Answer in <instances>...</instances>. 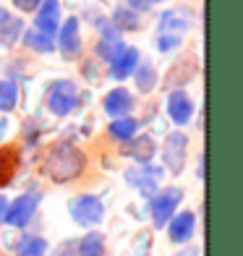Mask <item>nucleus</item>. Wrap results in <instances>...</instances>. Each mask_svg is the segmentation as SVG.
I'll return each instance as SVG.
<instances>
[{
    "instance_id": "obj_1",
    "label": "nucleus",
    "mask_w": 243,
    "mask_h": 256,
    "mask_svg": "<svg viewBox=\"0 0 243 256\" xmlns=\"http://www.w3.org/2000/svg\"><path fill=\"white\" fill-rule=\"evenodd\" d=\"M86 170V157L81 149H76L68 142H58L48 149V154L42 160V172L52 183H71L81 178V172Z\"/></svg>"
},
{
    "instance_id": "obj_2",
    "label": "nucleus",
    "mask_w": 243,
    "mask_h": 256,
    "mask_svg": "<svg viewBox=\"0 0 243 256\" xmlns=\"http://www.w3.org/2000/svg\"><path fill=\"white\" fill-rule=\"evenodd\" d=\"M78 100H81V92L68 78L52 81L48 86V94H44V104H48L50 115H55V118H68L78 108Z\"/></svg>"
},
{
    "instance_id": "obj_3",
    "label": "nucleus",
    "mask_w": 243,
    "mask_h": 256,
    "mask_svg": "<svg viewBox=\"0 0 243 256\" xmlns=\"http://www.w3.org/2000/svg\"><path fill=\"white\" fill-rule=\"evenodd\" d=\"M183 202V191L178 186H168V188H157L149 196V214H152L154 228H165L168 220L178 212V206Z\"/></svg>"
},
{
    "instance_id": "obj_4",
    "label": "nucleus",
    "mask_w": 243,
    "mask_h": 256,
    "mask_svg": "<svg viewBox=\"0 0 243 256\" xmlns=\"http://www.w3.org/2000/svg\"><path fill=\"white\" fill-rule=\"evenodd\" d=\"M68 212H71V220L81 228H97L102 220H105V204L102 199L92 194H81V196H74L68 202Z\"/></svg>"
},
{
    "instance_id": "obj_5",
    "label": "nucleus",
    "mask_w": 243,
    "mask_h": 256,
    "mask_svg": "<svg viewBox=\"0 0 243 256\" xmlns=\"http://www.w3.org/2000/svg\"><path fill=\"white\" fill-rule=\"evenodd\" d=\"M186 154H188V136L180 131H172L165 136V144H162V165L172 176H180L183 168H186Z\"/></svg>"
},
{
    "instance_id": "obj_6",
    "label": "nucleus",
    "mask_w": 243,
    "mask_h": 256,
    "mask_svg": "<svg viewBox=\"0 0 243 256\" xmlns=\"http://www.w3.org/2000/svg\"><path fill=\"white\" fill-rule=\"evenodd\" d=\"M162 176H165V170L157 168V165H152V162H146V165H136V168L126 170V183L149 199V196L160 188Z\"/></svg>"
},
{
    "instance_id": "obj_7",
    "label": "nucleus",
    "mask_w": 243,
    "mask_h": 256,
    "mask_svg": "<svg viewBox=\"0 0 243 256\" xmlns=\"http://www.w3.org/2000/svg\"><path fill=\"white\" fill-rule=\"evenodd\" d=\"M58 50H60L63 60H76L81 55V24L76 16L60 21V26H58Z\"/></svg>"
},
{
    "instance_id": "obj_8",
    "label": "nucleus",
    "mask_w": 243,
    "mask_h": 256,
    "mask_svg": "<svg viewBox=\"0 0 243 256\" xmlns=\"http://www.w3.org/2000/svg\"><path fill=\"white\" fill-rule=\"evenodd\" d=\"M37 206H40V196L37 194H21L18 199H14V204H8V212H6V222L10 228H26L32 222V217L37 214Z\"/></svg>"
},
{
    "instance_id": "obj_9",
    "label": "nucleus",
    "mask_w": 243,
    "mask_h": 256,
    "mask_svg": "<svg viewBox=\"0 0 243 256\" xmlns=\"http://www.w3.org/2000/svg\"><path fill=\"white\" fill-rule=\"evenodd\" d=\"M194 21H196V16L191 8H170V10H162L160 14L157 29L162 34H178V37H183L194 26Z\"/></svg>"
},
{
    "instance_id": "obj_10",
    "label": "nucleus",
    "mask_w": 243,
    "mask_h": 256,
    "mask_svg": "<svg viewBox=\"0 0 243 256\" xmlns=\"http://www.w3.org/2000/svg\"><path fill=\"white\" fill-rule=\"evenodd\" d=\"M168 236L176 246H183L188 243L196 232V214L194 212H176L170 220H168Z\"/></svg>"
},
{
    "instance_id": "obj_11",
    "label": "nucleus",
    "mask_w": 243,
    "mask_h": 256,
    "mask_svg": "<svg viewBox=\"0 0 243 256\" xmlns=\"http://www.w3.org/2000/svg\"><path fill=\"white\" fill-rule=\"evenodd\" d=\"M58 26H60V0H42L40 8L34 10V29L52 37Z\"/></svg>"
},
{
    "instance_id": "obj_12",
    "label": "nucleus",
    "mask_w": 243,
    "mask_h": 256,
    "mask_svg": "<svg viewBox=\"0 0 243 256\" xmlns=\"http://www.w3.org/2000/svg\"><path fill=\"white\" fill-rule=\"evenodd\" d=\"M168 115L176 126H186L194 118V100L183 89H170L168 94Z\"/></svg>"
},
{
    "instance_id": "obj_13",
    "label": "nucleus",
    "mask_w": 243,
    "mask_h": 256,
    "mask_svg": "<svg viewBox=\"0 0 243 256\" xmlns=\"http://www.w3.org/2000/svg\"><path fill=\"white\" fill-rule=\"evenodd\" d=\"M123 154L131 157L134 162H138V165H146V162H152L154 152H157V144L154 138L149 134H138V136H131L128 142H123Z\"/></svg>"
},
{
    "instance_id": "obj_14",
    "label": "nucleus",
    "mask_w": 243,
    "mask_h": 256,
    "mask_svg": "<svg viewBox=\"0 0 243 256\" xmlns=\"http://www.w3.org/2000/svg\"><path fill=\"white\" fill-rule=\"evenodd\" d=\"M102 110H105L110 118H123V115H131L134 110V94L128 89H112L105 94V102H102Z\"/></svg>"
},
{
    "instance_id": "obj_15",
    "label": "nucleus",
    "mask_w": 243,
    "mask_h": 256,
    "mask_svg": "<svg viewBox=\"0 0 243 256\" xmlns=\"http://www.w3.org/2000/svg\"><path fill=\"white\" fill-rule=\"evenodd\" d=\"M138 60H142V55H138L136 48H123V52H118L110 60V78H115V81L128 78L134 74V68L138 66Z\"/></svg>"
},
{
    "instance_id": "obj_16",
    "label": "nucleus",
    "mask_w": 243,
    "mask_h": 256,
    "mask_svg": "<svg viewBox=\"0 0 243 256\" xmlns=\"http://www.w3.org/2000/svg\"><path fill=\"white\" fill-rule=\"evenodd\" d=\"M196 71H199L196 60H183L178 66H172L170 68V76L165 78V89H183L196 76Z\"/></svg>"
},
{
    "instance_id": "obj_17",
    "label": "nucleus",
    "mask_w": 243,
    "mask_h": 256,
    "mask_svg": "<svg viewBox=\"0 0 243 256\" xmlns=\"http://www.w3.org/2000/svg\"><path fill=\"white\" fill-rule=\"evenodd\" d=\"M138 123L131 115H123V118H112V123L108 126V136L112 142H128L131 136H136Z\"/></svg>"
},
{
    "instance_id": "obj_18",
    "label": "nucleus",
    "mask_w": 243,
    "mask_h": 256,
    "mask_svg": "<svg viewBox=\"0 0 243 256\" xmlns=\"http://www.w3.org/2000/svg\"><path fill=\"white\" fill-rule=\"evenodd\" d=\"M21 42H24V48L26 50H34V52H40V55H50L55 50V42L52 37H48V34H42L40 29H29L21 34Z\"/></svg>"
},
{
    "instance_id": "obj_19",
    "label": "nucleus",
    "mask_w": 243,
    "mask_h": 256,
    "mask_svg": "<svg viewBox=\"0 0 243 256\" xmlns=\"http://www.w3.org/2000/svg\"><path fill=\"white\" fill-rule=\"evenodd\" d=\"M76 256H105V236L97 230H89L76 246Z\"/></svg>"
},
{
    "instance_id": "obj_20",
    "label": "nucleus",
    "mask_w": 243,
    "mask_h": 256,
    "mask_svg": "<svg viewBox=\"0 0 243 256\" xmlns=\"http://www.w3.org/2000/svg\"><path fill=\"white\" fill-rule=\"evenodd\" d=\"M24 34V21L18 16H8L6 21H0V44L3 48H14Z\"/></svg>"
},
{
    "instance_id": "obj_21",
    "label": "nucleus",
    "mask_w": 243,
    "mask_h": 256,
    "mask_svg": "<svg viewBox=\"0 0 243 256\" xmlns=\"http://www.w3.org/2000/svg\"><path fill=\"white\" fill-rule=\"evenodd\" d=\"M110 21L115 24V29H118V32H136L138 26H142L138 14H136V10H131L128 6H118V8H115Z\"/></svg>"
},
{
    "instance_id": "obj_22",
    "label": "nucleus",
    "mask_w": 243,
    "mask_h": 256,
    "mask_svg": "<svg viewBox=\"0 0 243 256\" xmlns=\"http://www.w3.org/2000/svg\"><path fill=\"white\" fill-rule=\"evenodd\" d=\"M131 76L136 78V89L142 92V94H149V92L157 86V71H154L152 63H142V60H138V66L134 68Z\"/></svg>"
},
{
    "instance_id": "obj_23",
    "label": "nucleus",
    "mask_w": 243,
    "mask_h": 256,
    "mask_svg": "<svg viewBox=\"0 0 243 256\" xmlns=\"http://www.w3.org/2000/svg\"><path fill=\"white\" fill-rule=\"evenodd\" d=\"M48 254V240L40 236H24L16 243V256H44Z\"/></svg>"
},
{
    "instance_id": "obj_24",
    "label": "nucleus",
    "mask_w": 243,
    "mask_h": 256,
    "mask_svg": "<svg viewBox=\"0 0 243 256\" xmlns=\"http://www.w3.org/2000/svg\"><path fill=\"white\" fill-rule=\"evenodd\" d=\"M18 104V86L14 81H0V112H14Z\"/></svg>"
},
{
    "instance_id": "obj_25",
    "label": "nucleus",
    "mask_w": 243,
    "mask_h": 256,
    "mask_svg": "<svg viewBox=\"0 0 243 256\" xmlns=\"http://www.w3.org/2000/svg\"><path fill=\"white\" fill-rule=\"evenodd\" d=\"M16 172V152L14 149H0V186L10 183Z\"/></svg>"
},
{
    "instance_id": "obj_26",
    "label": "nucleus",
    "mask_w": 243,
    "mask_h": 256,
    "mask_svg": "<svg viewBox=\"0 0 243 256\" xmlns=\"http://www.w3.org/2000/svg\"><path fill=\"white\" fill-rule=\"evenodd\" d=\"M123 48H126L123 40H100V42L94 44V52H97L100 60H108V63H110L118 52H123Z\"/></svg>"
},
{
    "instance_id": "obj_27",
    "label": "nucleus",
    "mask_w": 243,
    "mask_h": 256,
    "mask_svg": "<svg viewBox=\"0 0 243 256\" xmlns=\"http://www.w3.org/2000/svg\"><path fill=\"white\" fill-rule=\"evenodd\" d=\"M180 37H178V34H157V50L160 52H172V50H178L180 48Z\"/></svg>"
},
{
    "instance_id": "obj_28",
    "label": "nucleus",
    "mask_w": 243,
    "mask_h": 256,
    "mask_svg": "<svg viewBox=\"0 0 243 256\" xmlns=\"http://www.w3.org/2000/svg\"><path fill=\"white\" fill-rule=\"evenodd\" d=\"M149 246H152L149 232H138V238L134 243V256H149Z\"/></svg>"
},
{
    "instance_id": "obj_29",
    "label": "nucleus",
    "mask_w": 243,
    "mask_h": 256,
    "mask_svg": "<svg viewBox=\"0 0 243 256\" xmlns=\"http://www.w3.org/2000/svg\"><path fill=\"white\" fill-rule=\"evenodd\" d=\"M10 3H14V8L21 10V14H34L42 0H10Z\"/></svg>"
},
{
    "instance_id": "obj_30",
    "label": "nucleus",
    "mask_w": 243,
    "mask_h": 256,
    "mask_svg": "<svg viewBox=\"0 0 243 256\" xmlns=\"http://www.w3.org/2000/svg\"><path fill=\"white\" fill-rule=\"evenodd\" d=\"M81 71H84V78H86V81H92V84H100L102 76H100V68L94 66V60H86Z\"/></svg>"
},
{
    "instance_id": "obj_31",
    "label": "nucleus",
    "mask_w": 243,
    "mask_h": 256,
    "mask_svg": "<svg viewBox=\"0 0 243 256\" xmlns=\"http://www.w3.org/2000/svg\"><path fill=\"white\" fill-rule=\"evenodd\" d=\"M157 3H162V0H128V8L136 10V14H144V10L154 8Z\"/></svg>"
},
{
    "instance_id": "obj_32",
    "label": "nucleus",
    "mask_w": 243,
    "mask_h": 256,
    "mask_svg": "<svg viewBox=\"0 0 243 256\" xmlns=\"http://www.w3.org/2000/svg\"><path fill=\"white\" fill-rule=\"evenodd\" d=\"M52 256H76V243H63L60 248H55Z\"/></svg>"
},
{
    "instance_id": "obj_33",
    "label": "nucleus",
    "mask_w": 243,
    "mask_h": 256,
    "mask_svg": "<svg viewBox=\"0 0 243 256\" xmlns=\"http://www.w3.org/2000/svg\"><path fill=\"white\" fill-rule=\"evenodd\" d=\"M196 176H199L202 180H204V176H206V157H204V154L199 157V165H196Z\"/></svg>"
},
{
    "instance_id": "obj_34",
    "label": "nucleus",
    "mask_w": 243,
    "mask_h": 256,
    "mask_svg": "<svg viewBox=\"0 0 243 256\" xmlns=\"http://www.w3.org/2000/svg\"><path fill=\"white\" fill-rule=\"evenodd\" d=\"M6 212H8V199H6V196H0V225L6 222Z\"/></svg>"
},
{
    "instance_id": "obj_35",
    "label": "nucleus",
    "mask_w": 243,
    "mask_h": 256,
    "mask_svg": "<svg viewBox=\"0 0 243 256\" xmlns=\"http://www.w3.org/2000/svg\"><path fill=\"white\" fill-rule=\"evenodd\" d=\"M176 256H199V248L196 246H188V248H180Z\"/></svg>"
},
{
    "instance_id": "obj_36",
    "label": "nucleus",
    "mask_w": 243,
    "mask_h": 256,
    "mask_svg": "<svg viewBox=\"0 0 243 256\" xmlns=\"http://www.w3.org/2000/svg\"><path fill=\"white\" fill-rule=\"evenodd\" d=\"M6 128H8V120H6V118H0V142L6 138Z\"/></svg>"
},
{
    "instance_id": "obj_37",
    "label": "nucleus",
    "mask_w": 243,
    "mask_h": 256,
    "mask_svg": "<svg viewBox=\"0 0 243 256\" xmlns=\"http://www.w3.org/2000/svg\"><path fill=\"white\" fill-rule=\"evenodd\" d=\"M8 16H10V14H8V10H3V8H0V21H6Z\"/></svg>"
}]
</instances>
